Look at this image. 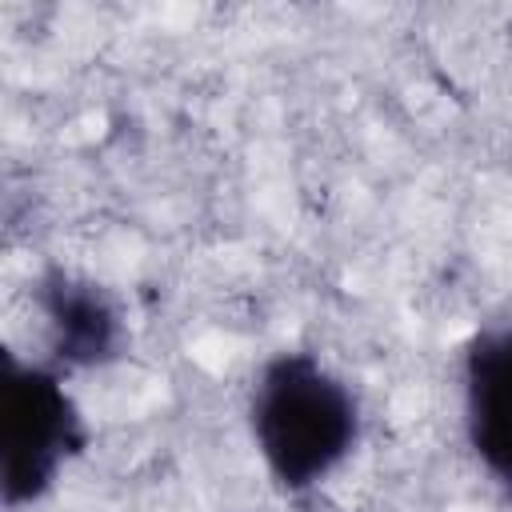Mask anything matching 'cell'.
<instances>
[{
	"label": "cell",
	"instance_id": "1",
	"mask_svg": "<svg viewBox=\"0 0 512 512\" xmlns=\"http://www.w3.org/2000/svg\"><path fill=\"white\" fill-rule=\"evenodd\" d=\"M252 448L284 496L320 488L360 444L364 408L352 384L316 352H272L244 404Z\"/></svg>",
	"mask_w": 512,
	"mask_h": 512
},
{
	"label": "cell",
	"instance_id": "2",
	"mask_svg": "<svg viewBox=\"0 0 512 512\" xmlns=\"http://www.w3.org/2000/svg\"><path fill=\"white\" fill-rule=\"evenodd\" d=\"M92 432L64 384L44 360L0 352V500L8 512L40 504L72 460L84 456Z\"/></svg>",
	"mask_w": 512,
	"mask_h": 512
},
{
	"label": "cell",
	"instance_id": "3",
	"mask_svg": "<svg viewBox=\"0 0 512 512\" xmlns=\"http://www.w3.org/2000/svg\"><path fill=\"white\" fill-rule=\"evenodd\" d=\"M32 304L44 320L48 364L60 372H96L128 352V320L108 284L64 264H44L32 280Z\"/></svg>",
	"mask_w": 512,
	"mask_h": 512
},
{
	"label": "cell",
	"instance_id": "4",
	"mask_svg": "<svg viewBox=\"0 0 512 512\" xmlns=\"http://www.w3.org/2000/svg\"><path fill=\"white\" fill-rule=\"evenodd\" d=\"M460 424L472 460L512 496V320L480 324L460 344Z\"/></svg>",
	"mask_w": 512,
	"mask_h": 512
}]
</instances>
